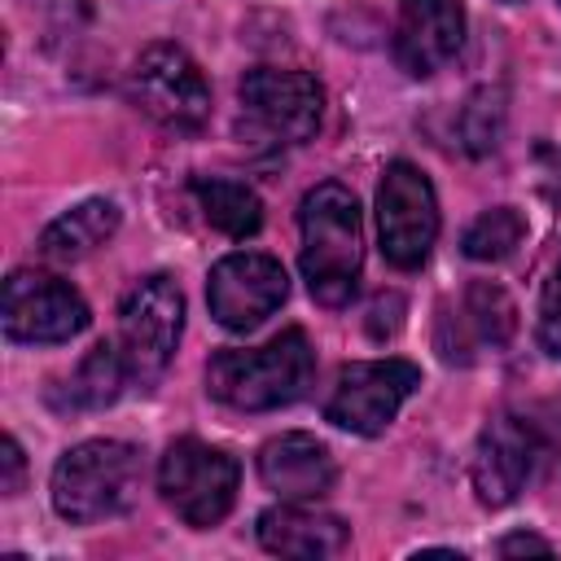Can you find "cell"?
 I'll return each mask as SVG.
<instances>
[{
	"label": "cell",
	"instance_id": "obj_1",
	"mask_svg": "<svg viewBox=\"0 0 561 561\" xmlns=\"http://www.w3.org/2000/svg\"><path fill=\"white\" fill-rule=\"evenodd\" d=\"M302 224V280L320 307H346L359 289L364 267V228H359V202L346 184L324 180L302 197L298 210Z\"/></svg>",
	"mask_w": 561,
	"mask_h": 561
},
{
	"label": "cell",
	"instance_id": "obj_2",
	"mask_svg": "<svg viewBox=\"0 0 561 561\" xmlns=\"http://www.w3.org/2000/svg\"><path fill=\"white\" fill-rule=\"evenodd\" d=\"M316 377V351L302 329L276 333L267 346L250 351H219L206 364V386L219 403L237 412H267L285 408L307 394Z\"/></svg>",
	"mask_w": 561,
	"mask_h": 561
},
{
	"label": "cell",
	"instance_id": "obj_3",
	"mask_svg": "<svg viewBox=\"0 0 561 561\" xmlns=\"http://www.w3.org/2000/svg\"><path fill=\"white\" fill-rule=\"evenodd\" d=\"M140 478H145V465L131 443H118V438L75 443L53 465V508L75 526L118 517L136 504Z\"/></svg>",
	"mask_w": 561,
	"mask_h": 561
},
{
	"label": "cell",
	"instance_id": "obj_4",
	"mask_svg": "<svg viewBox=\"0 0 561 561\" xmlns=\"http://www.w3.org/2000/svg\"><path fill=\"white\" fill-rule=\"evenodd\" d=\"M180 329H184V294L171 276L153 272L123 294L114 342L123 351L131 381L149 386L162 377V368L171 364V355L180 346Z\"/></svg>",
	"mask_w": 561,
	"mask_h": 561
},
{
	"label": "cell",
	"instance_id": "obj_5",
	"mask_svg": "<svg viewBox=\"0 0 561 561\" xmlns=\"http://www.w3.org/2000/svg\"><path fill=\"white\" fill-rule=\"evenodd\" d=\"M237 482H241L237 460L224 447H210L202 438L171 443L158 465L162 500L175 508V517H184L197 530L228 517V508L237 500Z\"/></svg>",
	"mask_w": 561,
	"mask_h": 561
},
{
	"label": "cell",
	"instance_id": "obj_6",
	"mask_svg": "<svg viewBox=\"0 0 561 561\" xmlns=\"http://www.w3.org/2000/svg\"><path fill=\"white\" fill-rule=\"evenodd\" d=\"M127 92L167 131H197L210 118V88L180 44H149L127 75Z\"/></svg>",
	"mask_w": 561,
	"mask_h": 561
},
{
	"label": "cell",
	"instance_id": "obj_7",
	"mask_svg": "<svg viewBox=\"0 0 561 561\" xmlns=\"http://www.w3.org/2000/svg\"><path fill=\"white\" fill-rule=\"evenodd\" d=\"M377 228H381V254L412 272L430 259V245L438 237V197L421 167L390 162L377 184Z\"/></svg>",
	"mask_w": 561,
	"mask_h": 561
},
{
	"label": "cell",
	"instance_id": "obj_8",
	"mask_svg": "<svg viewBox=\"0 0 561 561\" xmlns=\"http://www.w3.org/2000/svg\"><path fill=\"white\" fill-rule=\"evenodd\" d=\"M416 386H421V368L408 359H359V364H346L337 373V386L324 403V416L337 430L373 438L399 416V408L408 403V394Z\"/></svg>",
	"mask_w": 561,
	"mask_h": 561
},
{
	"label": "cell",
	"instance_id": "obj_9",
	"mask_svg": "<svg viewBox=\"0 0 561 561\" xmlns=\"http://www.w3.org/2000/svg\"><path fill=\"white\" fill-rule=\"evenodd\" d=\"M0 324L9 342H70L88 329V302L61 276L22 267L4 280Z\"/></svg>",
	"mask_w": 561,
	"mask_h": 561
},
{
	"label": "cell",
	"instance_id": "obj_10",
	"mask_svg": "<svg viewBox=\"0 0 561 561\" xmlns=\"http://www.w3.org/2000/svg\"><path fill=\"white\" fill-rule=\"evenodd\" d=\"M289 294V280H285V267L272 259V254H254V250H237V254H224L215 267H210V280H206V302H210V316L232 329V333H250L259 329Z\"/></svg>",
	"mask_w": 561,
	"mask_h": 561
},
{
	"label": "cell",
	"instance_id": "obj_11",
	"mask_svg": "<svg viewBox=\"0 0 561 561\" xmlns=\"http://www.w3.org/2000/svg\"><path fill=\"white\" fill-rule=\"evenodd\" d=\"M241 105L245 114L280 145H302L316 136L320 114H324V92L311 75L302 70H280V66H254L241 79Z\"/></svg>",
	"mask_w": 561,
	"mask_h": 561
},
{
	"label": "cell",
	"instance_id": "obj_12",
	"mask_svg": "<svg viewBox=\"0 0 561 561\" xmlns=\"http://www.w3.org/2000/svg\"><path fill=\"white\" fill-rule=\"evenodd\" d=\"M465 44L460 0H399L394 18V61L403 75L425 79L443 70Z\"/></svg>",
	"mask_w": 561,
	"mask_h": 561
},
{
	"label": "cell",
	"instance_id": "obj_13",
	"mask_svg": "<svg viewBox=\"0 0 561 561\" xmlns=\"http://www.w3.org/2000/svg\"><path fill=\"white\" fill-rule=\"evenodd\" d=\"M535 465V430L517 416H495L482 425L473 447V491L486 508H504L522 495Z\"/></svg>",
	"mask_w": 561,
	"mask_h": 561
},
{
	"label": "cell",
	"instance_id": "obj_14",
	"mask_svg": "<svg viewBox=\"0 0 561 561\" xmlns=\"http://www.w3.org/2000/svg\"><path fill=\"white\" fill-rule=\"evenodd\" d=\"M259 543L276 557H337L351 539L337 513L316 508V500H280L259 513Z\"/></svg>",
	"mask_w": 561,
	"mask_h": 561
},
{
	"label": "cell",
	"instance_id": "obj_15",
	"mask_svg": "<svg viewBox=\"0 0 561 561\" xmlns=\"http://www.w3.org/2000/svg\"><path fill=\"white\" fill-rule=\"evenodd\" d=\"M259 478L280 500H320L333 486L337 465H333V456H329V447L320 438H311L302 430H289V434L263 443Z\"/></svg>",
	"mask_w": 561,
	"mask_h": 561
},
{
	"label": "cell",
	"instance_id": "obj_16",
	"mask_svg": "<svg viewBox=\"0 0 561 561\" xmlns=\"http://www.w3.org/2000/svg\"><path fill=\"white\" fill-rule=\"evenodd\" d=\"M513 329H517V307H513V298H508L500 285H491V280H473V285L465 289V298H460L456 337H443L438 351H443V359H451V364L460 359V364H465L478 346H491V351L508 346Z\"/></svg>",
	"mask_w": 561,
	"mask_h": 561
},
{
	"label": "cell",
	"instance_id": "obj_17",
	"mask_svg": "<svg viewBox=\"0 0 561 561\" xmlns=\"http://www.w3.org/2000/svg\"><path fill=\"white\" fill-rule=\"evenodd\" d=\"M114 232H118V206L110 197H92V202H79L75 210H66V215H57L39 232V254L53 259V263H79L96 245H105Z\"/></svg>",
	"mask_w": 561,
	"mask_h": 561
},
{
	"label": "cell",
	"instance_id": "obj_18",
	"mask_svg": "<svg viewBox=\"0 0 561 561\" xmlns=\"http://www.w3.org/2000/svg\"><path fill=\"white\" fill-rule=\"evenodd\" d=\"M193 197H197L206 224L219 228L224 237L245 241V237H254V232L263 228V202H259V193H254L250 184H241V180L197 175V180H193Z\"/></svg>",
	"mask_w": 561,
	"mask_h": 561
},
{
	"label": "cell",
	"instance_id": "obj_19",
	"mask_svg": "<svg viewBox=\"0 0 561 561\" xmlns=\"http://www.w3.org/2000/svg\"><path fill=\"white\" fill-rule=\"evenodd\" d=\"M127 381H131V373L123 364L118 342H101L79 359V368L70 377V408H105L123 394Z\"/></svg>",
	"mask_w": 561,
	"mask_h": 561
},
{
	"label": "cell",
	"instance_id": "obj_20",
	"mask_svg": "<svg viewBox=\"0 0 561 561\" xmlns=\"http://www.w3.org/2000/svg\"><path fill=\"white\" fill-rule=\"evenodd\" d=\"M522 237H526V219H522V210H513V206H495V210H482L469 228H465V254L473 259V263H500V259H508L517 245H522Z\"/></svg>",
	"mask_w": 561,
	"mask_h": 561
},
{
	"label": "cell",
	"instance_id": "obj_21",
	"mask_svg": "<svg viewBox=\"0 0 561 561\" xmlns=\"http://www.w3.org/2000/svg\"><path fill=\"white\" fill-rule=\"evenodd\" d=\"M500 123H504V92H500V88H482V92L465 105V114H460L465 145H469L473 153H486V149L495 145V136H500Z\"/></svg>",
	"mask_w": 561,
	"mask_h": 561
},
{
	"label": "cell",
	"instance_id": "obj_22",
	"mask_svg": "<svg viewBox=\"0 0 561 561\" xmlns=\"http://www.w3.org/2000/svg\"><path fill=\"white\" fill-rule=\"evenodd\" d=\"M539 346L561 359V254H557V267L543 285V298H539Z\"/></svg>",
	"mask_w": 561,
	"mask_h": 561
},
{
	"label": "cell",
	"instance_id": "obj_23",
	"mask_svg": "<svg viewBox=\"0 0 561 561\" xmlns=\"http://www.w3.org/2000/svg\"><path fill=\"white\" fill-rule=\"evenodd\" d=\"M22 473H26L22 447H18V438H4L0 443V491L4 495H18L22 491Z\"/></svg>",
	"mask_w": 561,
	"mask_h": 561
},
{
	"label": "cell",
	"instance_id": "obj_24",
	"mask_svg": "<svg viewBox=\"0 0 561 561\" xmlns=\"http://www.w3.org/2000/svg\"><path fill=\"white\" fill-rule=\"evenodd\" d=\"M539 184L543 197L561 206V149H539Z\"/></svg>",
	"mask_w": 561,
	"mask_h": 561
},
{
	"label": "cell",
	"instance_id": "obj_25",
	"mask_svg": "<svg viewBox=\"0 0 561 561\" xmlns=\"http://www.w3.org/2000/svg\"><path fill=\"white\" fill-rule=\"evenodd\" d=\"M522 552H539V557H548L552 543L539 539V535H504V539H500V557H522Z\"/></svg>",
	"mask_w": 561,
	"mask_h": 561
},
{
	"label": "cell",
	"instance_id": "obj_26",
	"mask_svg": "<svg viewBox=\"0 0 561 561\" xmlns=\"http://www.w3.org/2000/svg\"><path fill=\"white\" fill-rule=\"evenodd\" d=\"M504 4H517V0H504Z\"/></svg>",
	"mask_w": 561,
	"mask_h": 561
}]
</instances>
